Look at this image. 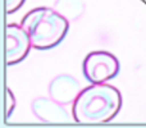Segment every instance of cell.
<instances>
[{
    "label": "cell",
    "mask_w": 146,
    "mask_h": 128,
    "mask_svg": "<svg viewBox=\"0 0 146 128\" xmlns=\"http://www.w3.org/2000/svg\"><path fill=\"white\" fill-rule=\"evenodd\" d=\"M15 108V99L10 88H7V118L12 115L13 110Z\"/></svg>",
    "instance_id": "obj_8"
},
{
    "label": "cell",
    "mask_w": 146,
    "mask_h": 128,
    "mask_svg": "<svg viewBox=\"0 0 146 128\" xmlns=\"http://www.w3.org/2000/svg\"><path fill=\"white\" fill-rule=\"evenodd\" d=\"M82 91L77 78L71 74H59L50 81L48 87L49 97L63 106L73 105Z\"/></svg>",
    "instance_id": "obj_6"
},
{
    "label": "cell",
    "mask_w": 146,
    "mask_h": 128,
    "mask_svg": "<svg viewBox=\"0 0 146 128\" xmlns=\"http://www.w3.org/2000/svg\"><path fill=\"white\" fill-rule=\"evenodd\" d=\"M31 40L21 25L9 23L7 26V64L15 65L28 55Z\"/></svg>",
    "instance_id": "obj_4"
},
{
    "label": "cell",
    "mask_w": 146,
    "mask_h": 128,
    "mask_svg": "<svg viewBox=\"0 0 146 128\" xmlns=\"http://www.w3.org/2000/svg\"><path fill=\"white\" fill-rule=\"evenodd\" d=\"M33 115L42 123L49 124H67L73 121V117L66 106L51 100L50 97H37L31 104Z\"/></svg>",
    "instance_id": "obj_5"
},
{
    "label": "cell",
    "mask_w": 146,
    "mask_h": 128,
    "mask_svg": "<svg viewBox=\"0 0 146 128\" xmlns=\"http://www.w3.org/2000/svg\"><path fill=\"white\" fill-rule=\"evenodd\" d=\"M26 0H7V13L8 14H13L15 13L23 4Z\"/></svg>",
    "instance_id": "obj_9"
},
{
    "label": "cell",
    "mask_w": 146,
    "mask_h": 128,
    "mask_svg": "<svg viewBox=\"0 0 146 128\" xmlns=\"http://www.w3.org/2000/svg\"><path fill=\"white\" fill-rule=\"evenodd\" d=\"M121 64L115 55L109 51H92L82 63V73L90 85H103L118 76Z\"/></svg>",
    "instance_id": "obj_3"
},
{
    "label": "cell",
    "mask_w": 146,
    "mask_h": 128,
    "mask_svg": "<svg viewBox=\"0 0 146 128\" xmlns=\"http://www.w3.org/2000/svg\"><path fill=\"white\" fill-rule=\"evenodd\" d=\"M51 8L71 23L77 21L82 15L85 10V4L82 0H55L54 7Z\"/></svg>",
    "instance_id": "obj_7"
},
{
    "label": "cell",
    "mask_w": 146,
    "mask_h": 128,
    "mask_svg": "<svg viewBox=\"0 0 146 128\" xmlns=\"http://www.w3.org/2000/svg\"><path fill=\"white\" fill-rule=\"evenodd\" d=\"M122 108V95L118 88L108 83L90 85L82 88L72 105L73 121L83 124L108 123Z\"/></svg>",
    "instance_id": "obj_1"
},
{
    "label": "cell",
    "mask_w": 146,
    "mask_h": 128,
    "mask_svg": "<svg viewBox=\"0 0 146 128\" xmlns=\"http://www.w3.org/2000/svg\"><path fill=\"white\" fill-rule=\"evenodd\" d=\"M21 26L36 50H50L66 38L69 22L50 7H37L23 17Z\"/></svg>",
    "instance_id": "obj_2"
}]
</instances>
